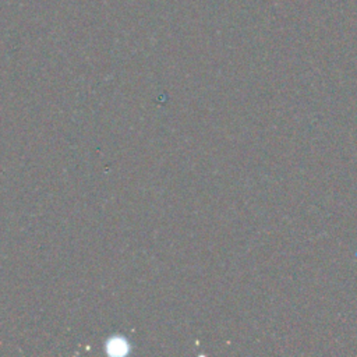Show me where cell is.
I'll return each instance as SVG.
<instances>
[{
	"instance_id": "cell-1",
	"label": "cell",
	"mask_w": 357,
	"mask_h": 357,
	"mask_svg": "<svg viewBox=\"0 0 357 357\" xmlns=\"http://www.w3.org/2000/svg\"><path fill=\"white\" fill-rule=\"evenodd\" d=\"M105 351L107 356L121 357L131 351V343L123 335H110L105 340Z\"/></svg>"
}]
</instances>
